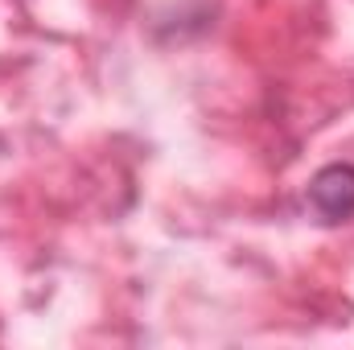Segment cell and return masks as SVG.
Returning a JSON list of instances; mask_svg holds the SVG:
<instances>
[{"label":"cell","mask_w":354,"mask_h":350,"mask_svg":"<svg viewBox=\"0 0 354 350\" xmlns=\"http://www.w3.org/2000/svg\"><path fill=\"white\" fill-rule=\"evenodd\" d=\"M313 214L322 223H346L354 219V165L351 161H334L326 169H317L309 190H305Z\"/></svg>","instance_id":"obj_1"}]
</instances>
